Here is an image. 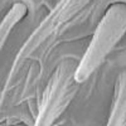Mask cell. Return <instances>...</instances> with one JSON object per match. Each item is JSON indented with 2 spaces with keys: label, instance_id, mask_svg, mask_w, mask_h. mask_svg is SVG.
Returning <instances> with one entry per match:
<instances>
[{
  "label": "cell",
  "instance_id": "cell-1",
  "mask_svg": "<svg viewBox=\"0 0 126 126\" xmlns=\"http://www.w3.org/2000/svg\"><path fill=\"white\" fill-rule=\"evenodd\" d=\"M69 98H67L64 91H53L48 98H44L43 106L40 109V115L37 122V126H49L52 121L59 115L62 110H64L66 103Z\"/></svg>",
  "mask_w": 126,
  "mask_h": 126
}]
</instances>
